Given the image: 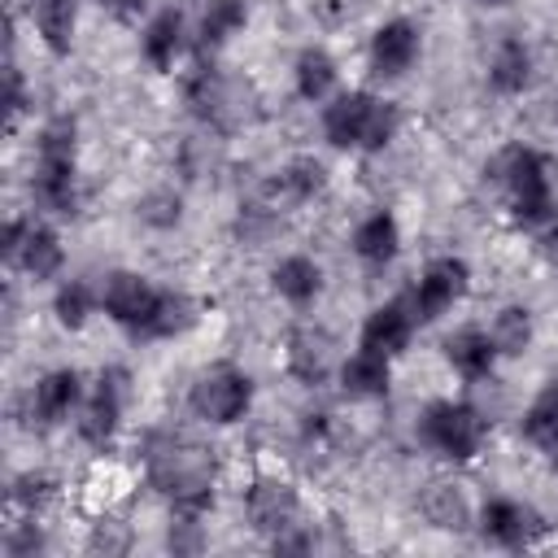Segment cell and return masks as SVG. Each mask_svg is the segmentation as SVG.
I'll list each match as a JSON object with an SVG mask.
<instances>
[{"instance_id":"cell-1","label":"cell","mask_w":558,"mask_h":558,"mask_svg":"<svg viewBox=\"0 0 558 558\" xmlns=\"http://www.w3.org/2000/svg\"><path fill=\"white\" fill-rule=\"evenodd\" d=\"M148 480H153V488H161L174 501V519H201L214 506V493H209L214 458H209V449H201L192 440H179V436L153 440Z\"/></svg>"},{"instance_id":"cell-2","label":"cell","mask_w":558,"mask_h":558,"mask_svg":"<svg viewBox=\"0 0 558 558\" xmlns=\"http://www.w3.org/2000/svg\"><path fill=\"white\" fill-rule=\"evenodd\" d=\"M323 131L336 148H384L397 131V109L388 100H375L371 92H344L327 105Z\"/></svg>"},{"instance_id":"cell-3","label":"cell","mask_w":558,"mask_h":558,"mask_svg":"<svg viewBox=\"0 0 558 558\" xmlns=\"http://www.w3.org/2000/svg\"><path fill=\"white\" fill-rule=\"evenodd\" d=\"M493 174L510 192V209L523 227H541L554 218V187H549V166L532 148H506L493 161Z\"/></svg>"},{"instance_id":"cell-4","label":"cell","mask_w":558,"mask_h":558,"mask_svg":"<svg viewBox=\"0 0 558 558\" xmlns=\"http://www.w3.org/2000/svg\"><path fill=\"white\" fill-rule=\"evenodd\" d=\"M35 201L52 214H74V122L70 118H52L39 131Z\"/></svg>"},{"instance_id":"cell-5","label":"cell","mask_w":558,"mask_h":558,"mask_svg":"<svg viewBox=\"0 0 558 558\" xmlns=\"http://www.w3.org/2000/svg\"><path fill=\"white\" fill-rule=\"evenodd\" d=\"M423 440H427L432 449H440L445 458L466 462V458H475V449L484 445V418H480V410L466 405V401H436V405H427V414H423Z\"/></svg>"},{"instance_id":"cell-6","label":"cell","mask_w":558,"mask_h":558,"mask_svg":"<svg viewBox=\"0 0 558 558\" xmlns=\"http://www.w3.org/2000/svg\"><path fill=\"white\" fill-rule=\"evenodd\" d=\"M253 401V384L244 371L235 366H209L196 384H192V410L209 423H235Z\"/></svg>"},{"instance_id":"cell-7","label":"cell","mask_w":558,"mask_h":558,"mask_svg":"<svg viewBox=\"0 0 558 558\" xmlns=\"http://www.w3.org/2000/svg\"><path fill=\"white\" fill-rule=\"evenodd\" d=\"M157 305H161V292L144 275H131V270H113L109 275V283H105V310H109L113 323L148 336Z\"/></svg>"},{"instance_id":"cell-8","label":"cell","mask_w":558,"mask_h":558,"mask_svg":"<svg viewBox=\"0 0 558 558\" xmlns=\"http://www.w3.org/2000/svg\"><path fill=\"white\" fill-rule=\"evenodd\" d=\"M466 279H471L466 262H458V257H436V262L423 270V279H418L414 296H410L414 318H423V323H427V318L445 314V310L466 292Z\"/></svg>"},{"instance_id":"cell-9","label":"cell","mask_w":558,"mask_h":558,"mask_svg":"<svg viewBox=\"0 0 558 558\" xmlns=\"http://www.w3.org/2000/svg\"><path fill=\"white\" fill-rule=\"evenodd\" d=\"M248 523L266 536H283L288 527H296V493L283 480H257L244 497Z\"/></svg>"},{"instance_id":"cell-10","label":"cell","mask_w":558,"mask_h":558,"mask_svg":"<svg viewBox=\"0 0 558 558\" xmlns=\"http://www.w3.org/2000/svg\"><path fill=\"white\" fill-rule=\"evenodd\" d=\"M480 527H484L488 541H497L506 549H523V545H532L545 532V523H541V514L532 506H519V501H506V497L484 506Z\"/></svg>"},{"instance_id":"cell-11","label":"cell","mask_w":558,"mask_h":558,"mask_svg":"<svg viewBox=\"0 0 558 558\" xmlns=\"http://www.w3.org/2000/svg\"><path fill=\"white\" fill-rule=\"evenodd\" d=\"M414 57H418V31L405 17L384 22L375 31V39H371V65H375V74L397 78V74H405L414 65Z\"/></svg>"},{"instance_id":"cell-12","label":"cell","mask_w":558,"mask_h":558,"mask_svg":"<svg viewBox=\"0 0 558 558\" xmlns=\"http://www.w3.org/2000/svg\"><path fill=\"white\" fill-rule=\"evenodd\" d=\"M410 331H414V305L410 301H388V305L371 310V318L362 327V349H375V353L392 357L410 344Z\"/></svg>"},{"instance_id":"cell-13","label":"cell","mask_w":558,"mask_h":558,"mask_svg":"<svg viewBox=\"0 0 558 558\" xmlns=\"http://www.w3.org/2000/svg\"><path fill=\"white\" fill-rule=\"evenodd\" d=\"M118 414H122V388H118V379H113V375H100L96 392H92V397H87V405H83L78 436H83L87 445H96V449H100V445L113 436Z\"/></svg>"},{"instance_id":"cell-14","label":"cell","mask_w":558,"mask_h":558,"mask_svg":"<svg viewBox=\"0 0 558 558\" xmlns=\"http://www.w3.org/2000/svg\"><path fill=\"white\" fill-rule=\"evenodd\" d=\"M83 397V384H78V371H52L35 384L31 392V414L39 423H61Z\"/></svg>"},{"instance_id":"cell-15","label":"cell","mask_w":558,"mask_h":558,"mask_svg":"<svg viewBox=\"0 0 558 558\" xmlns=\"http://www.w3.org/2000/svg\"><path fill=\"white\" fill-rule=\"evenodd\" d=\"M445 357L453 362V371H458L462 379H484V375L493 371L497 344H493L488 331H480V327H462V331H453V336L445 340Z\"/></svg>"},{"instance_id":"cell-16","label":"cell","mask_w":558,"mask_h":558,"mask_svg":"<svg viewBox=\"0 0 558 558\" xmlns=\"http://www.w3.org/2000/svg\"><path fill=\"white\" fill-rule=\"evenodd\" d=\"M288 366H292L296 379L318 384V379L327 375V366H331V340H327V331L296 327V331L288 336Z\"/></svg>"},{"instance_id":"cell-17","label":"cell","mask_w":558,"mask_h":558,"mask_svg":"<svg viewBox=\"0 0 558 558\" xmlns=\"http://www.w3.org/2000/svg\"><path fill=\"white\" fill-rule=\"evenodd\" d=\"M523 436H527L541 453H549V458L558 462V379L545 384L541 397L527 405V414H523Z\"/></svg>"},{"instance_id":"cell-18","label":"cell","mask_w":558,"mask_h":558,"mask_svg":"<svg viewBox=\"0 0 558 558\" xmlns=\"http://www.w3.org/2000/svg\"><path fill=\"white\" fill-rule=\"evenodd\" d=\"M340 379H344V392L349 397H384L388 392V357L375 353V349H357L344 362Z\"/></svg>"},{"instance_id":"cell-19","label":"cell","mask_w":558,"mask_h":558,"mask_svg":"<svg viewBox=\"0 0 558 558\" xmlns=\"http://www.w3.org/2000/svg\"><path fill=\"white\" fill-rule=\"evenodd\" d=\"M397 244H401V235H397V218L392 214H371L357 231H353V248H357V257L362 262H375V266H384L392 253H397Z\"/></svg>"},{"instance_id":"cell-20","label":"cell","mask_w":558,"mask_h":558,"mask_svg":"<svg viewBox=\"0 0 558 558\" xmlns=\"http://www.w3.org/2000/svg\"><path fill=\"white\" fill-rule=\"evenodd\" d=\"M275 292L279 296H288L292 305H305V301H314L318 296V288H323V275H318V266L310 262V257H283L279 266H275Z\"/></svg>"},{"instance_id":"cell-21","label":"cell","mask_w":558,"mask_h":558,"mask_svg":"<svg viewBox=\"0 0 558 558\" xmlns=\"http://www.w3.org/2000/svg\"><path fill=\"white\" fill-rule=\"evenodd\" d=\"M423 514H427V523H436V527H445V532H462L466 523H471V510H466V497L453 488V484H427L423 488Z\"/></svg>"},{"instance_id":"cell-22","label":"cell","mask_w":558,"mask_h":558,"mask_svg":"<svg viewBox=\"0 0 558 558\" xmlns=\"http://www.w3.org/2000/svg\"><path fill=\"white\" fill-rule=\"evenodd\" d=\"M527 74H532V57H527L523 39H501L497 52H493V65H488L493 87L506 92V96H510V92H523Z\"/></svg>"},{"instance_id":"cell-23","label":"cell","mask_w":558,"mask_h":558,"mask_svg":"<svg viewBox=\"0 0 558 558\" xmlns=\"http://www.w3.org/2000/svg\"><path fill=\"white\" fill-rule=\"evenodd\" d=\"M17 262H22L35 279H52V275L61 270L65 253H61V240H57L48 227H26V240H22Z\"/></svg>"},{"instance_id":"cell-24","label":"cell","mask_w":558,"mask_h":558,"mask_svg":"<svg viewBox=\"0 0 558 558\" xmlns=\"http://www.w3.org/2000/svg\"><path fill=\"white\" fill-rule=\"evenodd\" d=\"M35 26L44 35V44L65 57L70 39H74V0H35Z\"/></svg>"},{"instance_id":"cell-25","label":"cell","mask_w":558,"mask_h":558,"mask_svg":"<svg viewBox=\"0 0 558 558\" xmlns=\"http://www.w3.org/2000/svg\"><path fill=\"white\" fill-rule=\"evenodd\" d=\"M179 35H183V17H179L174 9L157 13V17L148 22V31H144V57H148L157 70H166V65L174 61V52H179Z\"/></svg>"},{"instance_id":"cell-26","label":"cell","mask_w":558,"mask_h":558,"mask_svg":"<svg viewBox=\"0 0 558 558\" xmlns=\"http://www.w3.org/2000/svg\"><path fill=\"white\" fill-rule=\"evenodd\" d=\"M331 83H336V61L323 48H305L296 57V92L305 100H323L331 92Z\"/></svg>"},{"instance_id":"cell-27","label":"cell","mask_w":558,"mask_h":558,"mask_svg":"<svg viewBox=\"0 0 558 558\" xmlns=\"http://www.w3.org/2000/svg\"><path fill=\"white\" fill-rule=\"evenodd\" d=\"M240 26H244V4L240 0H209L205 13H201V44L205 48H218Z\"/></svg>"},{"instance_id":"cell-28","label":"cell","mask_w":558,"mask_h":558,"mask_svg":"<svg viewBox=\"0 0 558 558\" xmlns=\"http://www.w3.org/2000/svg\"><path fill=\"white\" fill-rule=\"evenodd\" d=\"M488 336H493L497 353H523L527 340H532V318H527V310H523V305H506V310L497 314V323H493Z\"/></svg>"},{"instance_id":"cell-29","label":"cell","mask_w":558,"mask_h":558,"mask_svg":"<svg viewBox=\"0 0 558 558\" xmlns=\"http://www.w3.org/2000/svg\"><path fill=\"white\" fill-rule=\"evenodd\" d=\"M318 187H323V166H318L314 157H296V161H292V166L279 174L275 196L283 192V201H310Z\"/></svg>"},{"instance_id":"cell-30","label":"cell","mask_w":558,"mask_h":558,"mask_svg":"<svg viewBox=\"0 0 558 558\" xmlns=\"http://www.w3.org/2000/svg\"><path fill=\"white\" fill-rule=\"evenodd\" d=\"M192 318H196V305H192L187 296H179V292H161V305H157V314H153L148 336H174V331H183Z\"/></svg>"},{"instance_id":"cell-31","label":"cell","mask_w":558,"mask_h":558,"mask_svg":"<svg viewBox=\"0 0 558 558\" xmlns=\"http://www.w3.org/2000/svg\"><path fill=\"white\" fill-rule=\"evenodd\" d=\"M87 314H92V292H87V283H65L61 292H57V323L61 327H83L87 323Z\"/></svg>"},{"instance_id":"cell-32","label":"cell","mask_w":558,"mask_h":558,"mask_svg":"<svg viewBox=\"0 0 558 558\" xmlns=\"http://www.w3.org/2000/svg\"><path fill=\"white\" fill-rule=\"evenodd\" d=\"M13 506H26V510H35V506H44L48 497H52V484L48 480H35V475H22L17 484H13Z\"/></svg>"},{"instance_id":"cell-33","label":"cell","mask_w":558,"mask_h":558,"mask_svg":"<svg viewBox=\"0 0 558 558\" xmlns=\"http://www.w3.org/2000/svg\"><path fill=\"white\" fill-rule=\"evenodd\" d=\"M148 222H157V227H170V222H179V196H170V192H157V196H148L144 201V209H140Z\"/></svg>"},{"instance_id":"cell-34","label":"cell","mask_w":558,"mask_h":558,"mask_svg":"<svg viewBox=\"0 0 558 558\" xmlns=\"http://www.w3.org/2000/svg\"><path fill=\"white\" fill-rule=\"evenodd\" d=\"M353 9H357V0H314V13H318L327 26L349 22V17H353Z\"/></svg>"},{"instance_id":"cell-35","label":"cell","mask_w":558,"mask_h":558,"mask_svg":"<svg viewBox=\"0 0 558 558\" xmlns=\"http://www.w3.org/2000/svg\"><path fill=\"white\" fill-rule=\"evenodd\" d=\"M22 240H26V222H4V235H0V248H4V257L9 262H17V253H22Z\"/></svg>"},{"instance_id":"cell-36","label":"cell","mask_w":558,"mask_h":558,"mask_svg":"<svg viewBox=\"0 0 558 558\" xmlns=\"http://www.w3.org/2000/svg\"><path fill=\"white\" fill-rule=\"evenodd\" d=\"M109 4H113L122 17H131V13H140V9H144V0H109Z\"/></svg>"},{"instance_id":"cell-37","label":"cell","mask_w":558,"mask_h":558,"mask_svg":"<svg viewBox=\"0 0 558 558\" xmlns=\"http://www.w3.org/2000/svg\"><path fill=\"white\" fill-rule=\"evenodd\" d=\"M484 4H497V0H484Z\"/></svg>"}]
</instances>
